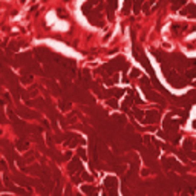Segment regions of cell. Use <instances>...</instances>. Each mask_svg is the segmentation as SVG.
Wrapping results in <instances>:
<instances>
[{"label":"cell","mask_w":196,"mask_h":196,"mask_svg":"<svg viewBox=\"0 0 196 196\" xmlns=\"http://www.w3.org/2000/svg\"><path fill=\"white\" fill-rule=\"evenodd\" d=\"M181 14H182V15H188V17H191V18H196V6H194V5H188V6H185V8L181 11Z\"/></svg>","instance_id":"1"},{"label":"cell","mask_w":196,"mask_h":196,"mask_svg":"<svg viewBox=\"0 0 196 196\" xmlns=\"http://www.w3.org/2000/svg\"><path fill=\"white\" fill-rule=\"evenodd\" d=\"M115 8H116V0H109V5H107V17H109V20H113Z\"/></svg>","instance_id":"2"},{"label":"cell","mask_w":196,"mask_h":196,"mask_svg":"<svg viewBox=\"0 0 196 196\" xmlns=\"http://www.w3.org/2000/svg\"><path fill=\"white\" fill-rule=\"evenodd\" d=\"M21 83H24V84H26V83H31L32 81V75H31V74L29 72H23V75H21Z\"/></svg>","instance_id":"3"},{"label":"cell","mask_w":196,"mask_h":196,"mask_svg":"<svg viewBox=\"0 0 196 196\" xmlns=\"http://www.w3.org/2000/svg\"><path fill=\"white\" fill-rule=\"evenodd\" d=\"M184 3H185V0H175V2L172 3V9H173V11H176V9H179V8H181Z\"/></svg>","instance_id":"4"},{"label":"cell","mask_w":196,"mask_h":196,"mask_svg":"<svg viewBox=\"0 0 196 196\" xmlns=\"http://www.w3.org/2000/svg\"><path fill=\"white\" fill-rule=\"evenodd\" d=\"M142 2H144V0H136V2H135V5H133V12H135V14H138V12H139Z\"/></svg>","instance_id":"5"},{"label":"cell","mask_w":196,"mask_h":196,"mask_svg":"<svg viewBox=\"0 0 196 196\" xmlns=\"http://www.w3.org/2000/svg\"><path fill=\"white\" fill-rule=\"evenodd\" d=\"M185 77H187V78H194V77H196V67H193V69L187 70V74H185Z\"/></svg>","instance_id":"6"},{"label":"cell","mask_w":196,"mask_h":196,"mask_svg":"<svg viewBox=\"0 0 196 196\" xmlns=\"http://www.w3.org/2000/svg\"><path fill=\"white\" fill-rule=\"evenodd\" d=\"M26 145H28V144L24 142V141H17V147H18V149H21V150L26 149Z\"/></svg>","instance_id":"7"},{"label":"cell","mask_w":196,"mask_h":196,"mask_svg":"<svg viewBox=\"0 0 196 196\" xmlns=\"http://www.w3.org/2000/svg\"><path fill=\"white\" fill-rule=\"evenodd\" d=\"M110 93H113V95H116V96H119V95H122V92L124 90H121V89H113V90H109Z\"/></svg>","instance_id":"8"},{"label":"cell","mask_w":196,"mask_h":196,"mask_svg":"<svg viewBox=\"0 0 196 196\" xmlns=\"http://www.w3.org/2000/svg\"><path fill=\"white\" fill-rule=\"evenodd\" d=\"M130 77H139V70L138 69H132V72H130Z\"/></svg>","instance_id":"9"},{"label":"cell","mask_w":196,"mask_h":196,"mask_svg":"<svg viewBox=\"0 0 196 196\" xmlns=\"http://www.w3.org/2000/svg\"><path fill=\"white\" fill-rule=\"evenodd\" d=\"M109 104H110V106H113V107H115V106H116V101H115V100H112V101H109Z\"/></svg>","instance_id":"10"},{"label":"cell","mask_w":196,"mask_h":196,"mask_svg":"<svg viewBox=\"0 0 196 196\" xmlns=\"http://www.w3.org/2000/svg\"><path fill=\"white\" fill-rule=\"evenodd\" d=\"M100 0H90V3H98Z\"/></svg>","instance_id":"11"},{"label":"cell","mask_w":196,"mask_h":196,"mask_svg":"<svg viewBox=\"0 0 196 196\" xmlns=\"http://www.w3.org/2000/svg\"><path fill=\"white\" fill-rule=\"evenodd\" d=\"M155 2V0H149V3H153Z\"/></svg>","instance_id":"12"},{"label":"cell","mask_w":196,"mask_h":196,"mask_svg":"<svg viewBox=\"0 0 196 196\" xmlns=\"http://www.w3.org/2000/svg\"><path fill=\"white\" fill-rule=\"evenodd\" d=\"M0 106H2V103H0ZM0 116H2V113H0Z\"/></svg>","instance_id":"13"}]
</instances>
